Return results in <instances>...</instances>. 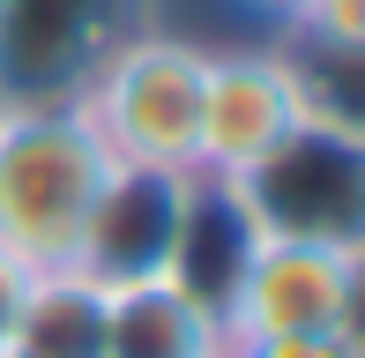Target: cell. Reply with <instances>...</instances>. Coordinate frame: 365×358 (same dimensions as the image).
Here are the masks:
<instances>
[{"label":"cell","instance_id":"cell-1","mask_svg":"<svg viewBox=\"0 0 365 358\" xmlns=\"http://www.w3.org/2000/svg\"><path fill=\"white\" fill-rule=\"evenodd\" d=\"M105 179L112 150L82 120V105H0V247L30 276L75 269Z\"/></svg>","mask_w":365,"mask_h":358},{"label":"cell","instance_id":"cell-2","mask_svg":"<svg viewBox=\"0 0 365 358\" xmlns=\"http://www.w3.org/2000/svg\"><path fill=\"white\" fill-rule=\"evenodd\" d=\"M202 60L209 38L172 23H142L105 53V68L82 83V120L112 150V165L142 172H194L202 157Z\"/></svg>","mask_w":365,"mask_h":358},{"label":"cell","instance_id":"cell-3","mask_svg":"<svg viewBox=\"0 0 365 358\" xmlns=\"http://www.w3.org/2000/svg\"><path fill=\"white\" fill-rule=\"evenodd\" d=\"M261 239H313V247L365 254V120L313 105L261 165L231 179Z\"/></svg>","mask_w":365,"mask_h":358},{"label":"cell","instance_id":"cell-4","mask_svg":"<svg viewBox=\"0 0 365 358\" xmlns=\"http://www.w3.org/2000/svg\"><path fill=\"white\" fill-rule=\"evenodd\" d=\"M365 306V254L313 239H254L239 284L224 299V344L261 336H351Z\"/></svg>","mask_w":365,"mask_h":358},{"label":"cell","instance_id":"cell-5","mask_svg":"<svg viewBox=\"0 0 365 358\" xmlns=\"http://www.w3.org/2000/svg\"><path fill=\"white\" fill-rule=\"evenodd\" d=\"M313 112V90L284 38H209L202 60V157L194 172L239 179Z\"/></svg>","mask_w":365,"mask_h":358},{"label":"cell","instance_id":"cell-6","mask_svg":"<svg viewBox=\"0 0 365 358\" xmlns=\"http://www.w3.org/2000/svg\"><path fill=\"white\" fill-rule=\"evenodd\" d=\"M149 0H0V105H75Z\"/></svg>","mask_w":365,"mask_h":358},{"label":"cell","instance_id":"cell-7","mask_svg":"<svg viewBox=\"0 0 365 358\" xmlns=\"http://www.w3.org/2000/svg\"><path fill=\"white\" fill-rule=\"evenodd\" d=\"M179 194H187V172L112 165V179L90 202V224H82L75 276H90V284H105V291L164 276L172 269V232H179Z\"/></svg>","mask_w":365,"mask_h":358},{"label":"cell","instance_id":"cell-8","mask_svg":"<svg viewBox=\"0 0 365 358\" xmlns=\"http://www.w3.org/2000/svg\"><path fill=\"white\" fill-rule=\"evenodd\" d=\"M254 217L231 194V179L217 172H187V194H179V232H172V284H187L209 314H224L231 284H239L246 254H254Z\"/></svg>","mask_w":365,"mask_h":358},{"label":"cell","instance_id":"cell-9","mask_svg":"<svg viewBox=\"0 0 365 358\" xmlns=\"http://www.w3.org/2000/svg\"><path fill=\"white\" fill-rule=\"evenodd\" d=\"M105 358H224V321L172 276L105 291Z\"/></svg>","mask_w":365,"mask_h":358},{"label":"cell","instance_id":"cell-10","mask_svg":"<svg viewBox=\"0 0 365 358\" xmlns=\"http://www.w3.org/2000/svg\"><path fill=\"white\" fill-rule=\"evenodd\" d=\"M8 351L15 358H105V284H90L75 269L30 276Z\"/></svg>","mask_w":365,"mask_h":358},{"label":"cell","instance_id":"cell-11","mask_svg":"<svg viewBox=\"0 0 365 358\" xmlns=\"http://www.w3.org/2000/svg\"><path fill=\"white\" fill-rule=\"evenodd\" d=\"M224 358H365V336H261V344H224Z\"/></svg>","mask_w":365,"mask_h":358},{"label":"cell","instance_id":"cell-12","mask_svg":"<svg viewBox=\"0 0 365 358\" xmlns=\"http://www.w3.org/2000/svg\"><path fill=\"white\" fill-rule=\"evenodd\" d=\"M224 8L239 15V38H284L313 0H224Z\"/></svg>","mask_w":365,"mask_h":358},{"label":"cell","instance_id":"cell-13","mask_svg":"<svg viewBox=\"0 0 365 358\" xmlns=\"http://www.w3.org/2000/svg\"><path fill=\"white\" fill-rule=\"evenodd\" d=\"M23 299H30V269L15 262L8 247H0V351H8V336H15V314H23Z\"/></svg>","mask_w":365,"mask_h":358},{"label":"cell","instance_id":"cell-14","mask_svg":"<svg viewBox=\"0 0 365 358\" xmlns=\"http://www.w3.org/2000/svg\"><path fill=\"white\" fill-rule=\"evenodd\" d=\"M0 358H15V351H0Z\"/></svg>","mask_w":365,"mask_h":358}]
</instances>
